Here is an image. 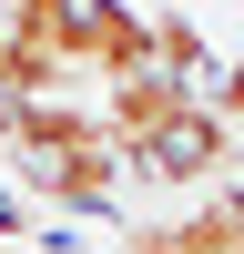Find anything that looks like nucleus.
I'll list each match as a JSON object with an SVG mask.
<instances>
[{
  "label": "nucleus",
  "mask_w": 244,
  "mask_h": 254,
  "mask_svg": "<svg viewBox=\"0 0 244 254\" xmlns=\"http://www.w3.org/2000/svg\"><path fill=\"white\" fill-rule=\"evenodd\" d=\"M142 61H153V20L122 0H10L0 10V92L102 102Z\"/></svg>",
  "instance_id": "1"
},
{
  "label": "nucleus",
  "mask_w": 244,
  "mask_h": 254,
  "mask_svg": "<svg viewBox=\"0 0 244 254\" xmlns=\"http://www.w3.org/2000/svg\"><path fill=\"white\" fill-rule=\"evenodd\" d=\"M0 153H10V173L31 183L41 203H61V214H102V203L122 193V142L102 132V112L71 102V92H0Z\"/></svg>",
  "instance_id": "2"
}]
</instances>
